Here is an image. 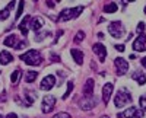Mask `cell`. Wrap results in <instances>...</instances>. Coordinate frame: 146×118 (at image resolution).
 I'll use <instances>...</instances> for the list:
<instances>
[{
    "mask_svg": "<svg viewBox=\"0 0 146 118\" xmlns=\"http://www.w3.org/2000/svg\"><path fill=\"white\" fill-rule=\"evenodd\" d=\"M21 60L25 61V63L29 64V66H38V64H41V61H42V57H41V54L36 51V50H29V51H27L25 54L21 55Z\"/></svg>",
    "mask_w": 146,
    "mask_h": 118,
    "instance_id": "cell-1",
    "label": "cell"
},
{
    "mask_svg": "<svg viewBox=\"0 0 146 118\" xmlns=\"http://www.w3.org/2000/svg\"><path fill=\"white\" fill-rule=\"evenodd\" d=\"M82 10H83V6H78V7H73V9H64L60 12V16L58 19L60 20H70V19H76L80 13H82Z\"/></svg>",
    "mask_w": 146,
    "mask_h": 118,
    "instance_id": "cell-2",
    "label": "cell"
},
{
    "mask_svg": "<svg viewBox=\"0 0 146 118\" xmlns=\"http://www.w3.org/2000/svg\"><path fill=\"white\" fill-rule=\"evenodd\" d=\"M131 102V95L126 90V89H123V90H118V93L115 95V98H114V105L117 108H123L124 105H127V103H130Z\"/></svg>",
    "mask_w": 146,
    "mask_h": 118,
    "instance_id": "cell-3",
    "label": "cell"
},
{
    "mask_svg": "<svg viewBox=\"0 0 146 118\" xmlns=\"http://www.w3.org/2000/svg\"><path fill=\"white\" fill-rule=\"evenodd\" d=\"M108 32L114 38H121L124 35V26L120 20H114L108 25Z\"/></svg>",
    "mask_w": 146,
    "mask_h": 118,
    "instance_id": "cell-4",
    "label": "cell"
},
{
    "mask_svg": "<svg viewBox=\"0 0 146 118\" xmlns=\"http://www.w3.org/2000/svg\"><path fill=\"white\" fill-rule=\"evenodd\" d=\"M54 105H56V98L53 95H47L42 98V105H41V109L44 114H48L50 111H53L54 108Z\"/></svg>",
    "mask_w": 146,
    "mask_h": 118,
    "instance_id": "cell-5",
    "label": "cell"
},
{
    "mask_svg": "<svg viewBox=\"0 0 146 118\" xmlns=\"http://www.w3.org/2000/svg\"><path fill=\"white\" fill-rule=\"evenodd\" d=\"M96 101L94 96H89V98H86L85 96L80 102H79V105H80V108L83 109V111H91V109H94L95 107H96Z\"/></svg>",
    "mask_w": 146,
    "mask_h": 118,
    "instance_id": "cell-6",
    "label": "cell"
},
{
    "mask_svg": "<svg viewBox=\"0 0 146 118\" xmlns=\"http://www.w3.org/2000/svg\"><path fill=\"white\" fill-rule=\"evenodd\" d=\"M114 64H115V69H117V73L120 76H123L127 73V70H129V64L127 61L124 60V58H121V57H117L115 60H114Z\"/></svg>",
    "mask_w": 146,
    "mask_h": 118,
    "instance_id": "cell-7",
    "label": "cell"
},
{
    "mask_svg": "<svg viewBox=\"0 0 146 118\" xmlns=\"http://www.w3.org/2000/svg\"><path fill=\"white\" fill-rule=\"evenodd\" d=\"M54 85H56V77L53 74H48V76H45L42 79V82L40 83V89L41 90H50V89L54 88Z\"/></svg>",
    "mask_w": 146,
    "mask_h": 118,
    "instance_id": "cell-8",
    "label": "cell"
},
{
    "mask_svg": "<svg viewBox=\"0 0 146 118\" xmlns=\"http://www.w3.org/2000/svg\"><path fill=\"white\" fill-rule=\"evenodd\" d=\"M92 50H94V53L98 55V58H100V61L102 63V61H105V57H107V48L101 44V42H98V44H95L94 47H92Z\"/></svg>",
    "mask_w": 146,
    "mask_h": 118,
    "instance_id": "cell-9",
    "label": "cell"
},
{
    "mask_svg": "<svg viewBox=\"0 0 146 118\" xmlns=\"http://www.w3.org/2000/svg\"><path fill=\"white\" fill-rule=\"evenodd\" d=\"M146 35L145 34H140L139 37L136 38V41L133 42V50L135 51H145L146 48Z\"/></svg>",
    "mask_w": 146,
    "mask_h": 118,
    "instance_id": "cell-10",
    "label": "cell"
},
{
    "mask_svg": "<svg viewBox=\"0 0 146 118\" xmlns=\"http://www.w3.org/2000/svg\"><path fill=\"white\" fill-rule=\"evenodd\" d=\"M113 90H114L113 83H105L104 85V88H102V101H104V103H108L110 98H111Z\"/></svg>",
    "mask_w": 146,
    "mask_h": 118,
    "instance_id": "cell-11",
    "label": "cell"
},
{
    "mask_svg": "<svg viewBox=\"0 0 146 118\" xmlns=\"http://www.w3.org/2000/svg\"><path fill=\"white\" fill-rule=\"evenodd\" d=\"M94 86H95L94 79H88L86 83H85V86H83V95L86 96V98L92 96V93H94Z\"/></svg>",
    "mask_w": 146,
    "mask_h": 118,
    "instance_id": "cell-12",
    "label": "cell"
},
{
    "mask_svg": "<svg viewBox=\"0 0 146 118\" xmlns=\"http://www.w3.org/2000/svg\"><path fill=\"white\" fill-rule=\"evenodd\" d=\"M136 112H137V108L130 107V108H127L123 112H118L117 114V118H131V117H136Z\"/></svg>",
    "mask_w": 146,
    "mask_h": 118,
    "instance_id": "cell-13",
    "label": "cell"
},
{
    "mask_svg": "<svg viewBox=\"0 0 146 118\" xmlns=\"http://www.w3.org/2000/svg\"><path fill=\"white\" fill-rule=\"evenodd\" d=\"M29 23H31V16L27 15L25 18L22 19V22L19 23V29H21L22 35H28V26H29Z\"/></svg>",
    "mask_w": 146,
    "mask_h": 118,
    "instance_id": "cell-14",
    "label": "cell"
},
{
    "mask_svg": "<svg viewBox=\"0 0 146 118\" xmlns=\"http://www.w3.org/2000/svg\"><path fill=\"white\" fill-rule=\"evenodd\" d=\"M12 61H13V55H12L10 53H7V51L0 53V63H2L3 66H6V64H9Z\"/></svg>",
    "mask_w": 146,
    "mask_h": 118,
    "instance_id": "cell-15",
    "label": "cell"
},
{
    "mask_svg": "<svg viewBox=\"0 0 146 118\" xmlns=\"http://www.w3.org/2000/svg\"><path fill=\"white\" fill-rule=\"evenodd\" d=\"M70 54H72V57H73V60L76 61V64H82V63H83V53H82L80 50L73 48V50L70 51Z\"/></svg>",
    "mask_w": 146,
    "mask_h": 118,
    "instance_id": "cell-16",
    "label": "cell"
},
{
    "mask_svg": "<svg viewBox=\"0 0 146 118\" xmlns=\"http://www.w3.org/2000/svg\"><path fill=\"white\" fill-rule=\"evenodd\" d=\"M3 44L6 45V47H16V44H18V38H16V35L15 34H12V35H9V37H6L5 38V41H3Z\"/></svg>",
    "mask_w": 146,
    "mask_h": 118,
    "instance_id": "cell-17",
    "label": "cell"
},
{
    "mask_svg": "<svg viewBox=\"0 0 146 118\" xmlns=\"http://www.w3.org/2000/svg\"><path fill=\"white\" fill-rule=\"evenodd\" d=\"M131 77L135 79L140 86L146 83V76H145V73H143V72H135V73L131 74Z\"/></svg>",
    "mask_w": 146,
    "mask_h": 118,
    "instance_id": "cell-18",
    "label": "cell"
},
{
    "mask_svg": "<svg viewBox=\"0 0 146 118\" xmlns=\"http://www.w3.org/2000/svg\"><path fill=\"white\" fill-rule=\"evenodd\" d=\"M42 26H44V19H42V18H35V19L32 20V23H31V28H32L35 32H38Z\"/></svg>",
    "mask_w": 146,
    "mask_h": 118,
    "instance_id": "cell-19",
    "label": "cell"
},
{
    "mask_svg": "<svg viewBox=\"0 0 146 118\" xmlns=\"http://www.w3.org/2000/svg\"><path fill=\"white\" fill-rule=\"evenodd\" d=\"M21 74H22V72H21L19 69H18V70H15V72L12 73V76H10V82H12V83L16 85L18 82H19V79H21Z\"/></svg>",
    "mask_w": 146,
    "mask_h": 118,
    "instance_id": "cell-20",
    "label": "cell"
},
{
    "mask_svg": "<svg viewBox=\"0 0 146 118\" xmlns=\"http://www.w3.org/2000/svg\"><path fill=\"white\" fill-rule=\"evenodd\" d=\"M104 12H107V13H114V12H117V3L111 2V3L105 5V7H104Z\"/></svg>",
    "mask_w": 146,
    "mask_h": 118,
    "instance_id": "cell-21",
    "label": "cell"
},
{
    "mask_svg": "<svg viewBox=\"0 0 146 118\" xmlns=\"http://www.w3.org/2000/svg\"><path fill=\"white\" fill-rule=\"evenodd\" d=\"M36 76H38V73H36V72H27V76H25L27 83H32V82L36 79Z\"/></svg>",
    "mask_w": 146,
    "mask_h": 118,
    "instance_id": "cell-22",
    "label": "cell"
},
{
    "mask_svg": "<svg viewBox=\"0 0 146 118\" xmlns=\"http://www.w3.org/2000/svg\"><path fill=\"white\" fill-rule=\"evenodd\" d=\"M10 15V9L9 7H5L3 10H0V20H6Z\"/></svg>",
    "mask_w": 146,
    "mask_h": 118,
    "instance_id": "cell-23",
    "label": "cell"
},
{
    "mask_svg": "<svg viewBox=\"0 0 146 118\" xmlns=\"http://www.w3.org/2000/svg\"><path fill=\"white\" fill-rule=\"evenodd\" d=\"M73 86H75V85H73V82H67V90H66V93L63 95V99H67L69 98V95H70L72 90H73Z\"/></svg>",
    "mask_w": 146,
    "mask_h": 118,
    "instance_id": "cell-24",
    "label": "cell"
},
{
    "mask_svg": "<svg viewBox=\"0 0 146 118\" xmlns=\"http://www.w3.org/2000/svg\"><path fill=\"white\" fill-rule=\"evenodd\" d=\"M48 35H50V32L45 31V32H40V34H36V37H35V41L38 42V41H42L44 38H47Z\"/></svg>",
    "mask_w": 146,
    "mask_h": 118,
    "instance_id": "cell-25",
    "label": "cell"
},
{
    "mask_svg": "<svg viewBox=\"0 0 146 118\" xmlns=\"http://www.w3.org/2000/svg\"><path fill=\"white\" fill-rule=\"evenodd\" d=\"M23 6H25V2H19L18 12H16V15H15V19H19V16L22 15V12H23Z\"/></svg>",
    "mask_w": 146,
    "mask_h": 118,
    "instance_id": "cell-26",
    "label": "cell"
},
{
    "mask_svg": "<svg viewBox=\"0 0 146 118\" xmlns=\"http://www.w3.org/2000/svg\"><path fill=\"white\" fill-rule=\"evenodd\" d=\"M83 38H85V32H83V31H79V32L76 34V37H75V42H80Z\"/></svg>",
    "mask_w": 146,
    "mask_h": 118,
    "instance_id": "cell-27",
    "label": "cell"
},
{
    "mask_svg": "<svg viewBox=\"0 0 146 118\" xmlns=\"http://www.w3.org/2000/svg\"><path fill=\"white\" fill-rule=\"evenodd\" d=\"M139 103H140V108H142L143 111H146V95H145V96H140Z\"/></svg>",
    "mask_w": 146,
    "mask_h": 118,
    "instance_id": "cell-28",
    "label": "cell"
},
{
    "mask_svg": "<svg viewBox=\"0 0 146 118\" xmlns=\"http://www.w3.org/2000/svg\"><path fill=\"white\" fill-rule=\"evenodd\" d=\"M27 45H28V41H21V42H18V44H16L15 48H16V50H22V48H25Z\"/></svg>",
    "mask_w": 146,
    "mask_h": 118,
    "instance_id": "cell-29",
    "label": "cell"
},
{
    "mask_svg": "<svg viewBox=\"0 0 146 118\" xmlns=\"http://www.w3.org/2000/svg\"><path fill=\"white\" fill-rule=\"evenodd\" d=\"M53 118H70V115H69L67 112H58V114H56Z\"/></svg>",
    "mask_w": 146,
    "mask_h": 118,
    "instance_id": "cell-30",
    "label": "cell"
},
{
    "mask_svg": "<svg viewBox=\"0 0 146 118\" xmlns=\"http://www.w3.org/2000/svg\"><path fill=\"white\" fill-rule=\"evenodd\" d=\"M136 31L139 32V35L143 34V31H145V23H143V22H139V25H137V29H136Z\"/></svg>",
    "mask_w": 146,
    "mask_h": 118,
    "instance_id": "cell-31",
    "label": "cell"
},
{
    "mask_svg": "<svg viewBox=\"0 0 146 118\" xmlns=\"http://www.w3.org/2000/svg\"><path fill=\"white\" fill-rule=\"evenodd\" d=\"M115 50H117V51H120V53H123V51H124V45H123V44H121V45H120V44H117V45H115Z\"/></svg>",
    "mask_w": 146,
    "mask_h": 118,
    "instance_id": "cell-32",
    "label": "cell"
},
{
    "mask_svg": "<svg viewBox=\"0 0 146 118\" xmlns=\"http://www.w3.org/2000/svg\"><path fill=\"white\" fill-rule=\"evenodd\" d=\"M5 118H18V115H16V114H13V112H10V114H7Z\"/></svg>",
    "mask_w": 146,
    "mask_h": 118,
    "instance_id": "cell-33",
    "label": "cell"
},
{
    "mask_svg": "<svg viewBox=\"0 0 146 118\" xmlns=\"http://www.w3.org/2000/svg\"><path fill=\"white\" fill-rule=\"evenodd\" d=\"M51 60H53V61H58L60 58H58V57H57L56 54H53V55H51Z\"/></svg>",
    "mask_w": 146,
    "mask_h": 118,
    "instance_id": "cell-34",
    "label": "cell"
},
{
    "mask_svg": "<svg viewBox=\"0 0 146 118\" xmlns=\"http://www.w3.org/2000/svg\"><path fill=\"white\" fill-rule=\"evenodd\" d=\"M47 6H48V7H54L56 3H54V2H47Z\"/></svg>",
    "mask_w": 146,
    "mask_h": 118,
    "instance_id": "cell-35",
    "label": "cell"
},
{
    "mask_svg": "<svg viewBox=\"0 0 146 118\" xmlns=\"http://www.w3.org/2000/svg\"><path fill=\"white\" fill-rule=\"evenodd\" d=\"M142 66H143V67H146V57H143V58H142Z\"/></svg>",
    "mask_w": 146,
    "mask_h": 118,
    "instance_id": "cell-36",
    "label": "cell"
},
{
    "mask_svg": "<svg viewBox=\"0 0 146 118\" xmlns=\"http://www.w3.org/2000/svg\"><path fill=\"white\" fill-rule=\"evenodd\" d=\"M13 6H15V2H10V3H9V6H7V7H9V9H12V7H13Z\"/></svg>",
    "mask_w": 146,
    "mask_h": 118,
    "instance_id": "cell-37",
    "label": "cell"
},
{
    "mask_svg": "<svg viewBox=\"0 0 146 118\" xmlns=\"http://www.w3.org/2000/svg\"><path fill=\"white\" fill-rule=\"evenodd\" d=\"M101 118H110V117H107V115H102V117H101Z\"/></svg>",
    "mask_w": 146,
    "mask_h": 118,
    "instance_id": "cell-38",
    "label": "cell"
},
{
    "mask_svg": "<svg viewBox=\"0 0 146 118\" xmlns=\"http://www.w3.org/2000/svg\"><path fill=\"white\" fill-rule=\"evenodd\" d=\"M145 13H146V6H145Z\"/></svg>",
    "mask_w": 146,
    "mask_h": 118,
    "instance_id": "cell-39",
    "label": "cell"
},
{
    "mask_svg": "<svg viewBox=\"0 0 146 118\" xmlns=\"http://www.w3.org/2000/svg\"><path fill=\"white\" fill-rule=\"evenodd\" d=\"M0 118H3V117H2V115H0Z\"/></svg>",
    "mask_w": 146,
    "mask_h": 118,
    "instance_id": "cell-40",
    "label": "cell"
}]
</instances>
